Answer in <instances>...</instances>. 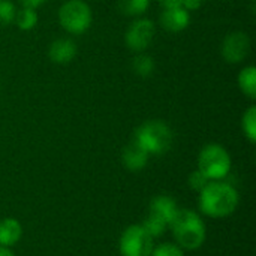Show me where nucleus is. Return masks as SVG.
Wrapping results in <instances>:
<instances>
[{
  "label": "nucleus",
  "instance_id": "obj_1",
  "mask_svg": "<svg viewBox=\"0 0 256 256\" xmlns=\"http://www.w3.org/2000/svg\"><path fill=\"white\" fill-rule=\"evenodd\" d=\"M238 201L240 196L237 189L222 180L208 182V184L200 192V210L206 216L214 219L232 214Z\"/></svg>",
  "mask_w": 256,
  "mask_h": 256
},
{
  "label": "nucleus",
  "instance_id": "obj_2",
  "mask_svg": "<svg viewBox=\"0 0 256 256\" xmlns=\"http://www.w3.org/2000/svg\"><path fill=\"white\" fill-rule=\"evenodd\" d=\"M176 243L183 250H195L200 249L207 236L206 224L202 219L192 210H178L176 218L170 225Z\"/></svg>",
  "mask_w": 256,
  "mask_h": 256
},
{
  "label": "nucleus",
  "instance_id": "obj_3",
  "mask_svg": "<svg viewBox=\"0 0 256 256\" xmlns=\"http://www.w3.org/2000/svg\"><path fill=\"white\" fill-rule=\"evenodd\" d=\"M134 141H136L148 154H164L172 144V132L166 123L148 120L135 130Z\"/></svg>",
  "mask_w": 256,
  "mask_h": 256
},
{
  "label": "nucleus",
  "instance_id": "obj_4",
  "mask_svg": "<svg viewBox=\"0 0 256 256\" xmlns=\"http://www.w3.org/2000/svg\"><path fill=\"white\" fill-rule=\"evenodd\" d=\"M231 156L220 144H207L198 156V170L210 180H222L231 171Z\"/></svg>",
  "mask_w": 256,
  "mask_h": 256
},
{
  "label": "nucleus",
  "instance_id": "obj_5",
  "mask_svg": "<svg viewBox=\"0 0 256 256\" xmlns=\"http://www.w3.org/2000/svg\"><path fill=\"white\" fill-rule=\"evenodd\" d=\"M92 8L84 0H68L58 9V22L70 34H82L92 26Z\"/></svg>",
  "mask_w": 256,
  "mask_h": 256
},
{
  "label": "nucleus",
  "instance_id": "obj_6",
  "mask_svg": "<svg viewBox=\"0 0 256 256\" xmlns=\"http://www.w3.org/2000/svg\"><path fill=\"white\" fill-rule=\"evenodd\" d=\"M153 240L142 225H132L120 237V254L122 256H150L154 248Z\"/></svg>",
  "mask_w": 256,
  "mask_h": 256
},
{
  "label": "nucleus",
  "instance_id": "obj_7",
  "mask_svg": "<svg viewBox=\"0 0 256 256\" xmlns=\"http://www.w3.org/2000/svg\"><path fill=\"white\" fill-rule=\"evenodd\" d=\"M154 34H156L154 22L148 18H138L128 27L124 40L129 50L135 52H144L152 45Z\"/></svg>",
  "mask_w": 256,
  "mask_h": 256
},
{
  "label": "nucleus",
  "instance_id": "obj_8",
  "mask_svg": "<svg viewBox=\"0 0 256 256\" xmlns=\"http://www.w3.org/2000/svg\"><path fill=\"white\" fill-rule=\"evenodd\" d=\"M249 51L250 38L244 32H231L225 36L222 42V56L231 64L242 63L249 56Z\"/></svg>",
  "mask_w": 256,
  "mask_h": 256
},
{
  "label": "nucleus",
  "instance_id": "obj_9",
  "mask_svg": "<svg viewBox=\"0 0 256 256\" xmlns=\"http://www.w3.org/2000/svg\"><path fill=\"white\" fill-rule=\"evenodd\" d=\"M160 26L170 33H178L188 28L190 22V14L182 6L164 8V12L159 16Z\"/></svg>",
  "mask_w": 256,
  "mask_h": 256
},
{
  "label": "nucleus",
  "instance_id": "obj_10",
  "mask_svg": "<svg viewBox=\"0 0 256 256\" xmlns=\"http://www.w3.org/2000/svg\"><path fill=\"white\" fill-rule=\"evenodd\" d=\"M78 52L76 44L69 38H58L52 40L48 46V57L52 63L68 64L70 63Z\"/></svg>",
  "mask_w": 256,
  "mask_h": 256
},
{
  "label": "nucleus",
  "instance_id": "obj_11",
  "mask_svg": "<svg viewBox=\"0 0 256 256\" xmlns=\"http://www.w3.org/2000/svg\"><path fill=\"white\" fill-rule=\"evenodd\" d=\"M178 210L180 208H178L177 202L171 196L159 195V196L152 200V202H150V213L148 214L159 218L160 220H164L170 226Z\"/></svg>",
  "mask_w": 256,
  "mask_h": 256
},
{
  "label": "nucleus",
  "instance_id": "obj_12",
  "mask_svg": "<svg viewBox=\"0 0 256 256\" xmlns=\"http://www.w3.org/2000/svg\"><path fill=\"white\" fill-rule=\"evenodd\" d=\"M148 156L150 154L136 141H130L123 150L122 160L129 171H141L142 168H146Z\"/></svg>",
  "mask_w": 256,
  "mask_h": 256
},
{
  "label": "nucleus",
  "instance_id": "obj_13",
  "mask_svg": "<svg viewBox=\"0 0 256 256\" xmlns=\"http://www.w3.org/2000/svg\"><path fill=\"white\" fill-rule=\"evenodd\" d=\"M21 236H22V228L16 219L6 218L0 220V246L10 248L20 242Z\"/></svg>",
  "mask_w": 256,
  "mask_h": 256
},
{
  "label": "nucleus",
  "instance_id": "obj_14",
  "mask_svg": "<svg viewBox=\"0 0 256 256\" xmlns=\"http://www.w3.org/2000/svg\"><path fill=\"white\" fill-rule=\"evenodd\" d=\"M238 87L244 96L256 99V68L246 66L238 74Z\"/></svg>",
  "mask_w": 256,
  "mask_h": 256
},
{
  "label": "nucleus",
  "instance_id": "obj_15",
  "mask_svg": "<svg viewBox=\"0 0 256 256\" xmlns=\"http://www.w3.org/2000/svg\"><path fill=\"white\" fill-rule=\"evenodd\" d=\"M154 68L156 64L153 57L146 52H138L132 60V70L141 78H148L150 75H153Z\"/></svg>",
  "mask_w": 256,
  "mask_h": 256
},
{
  "label": "nucleus",
  "instance_id": "obj_16",
  "mask_svg": "<svg viewBox=\"0 0 256 256\" xmlns=\"http://www.w3.org/2000/svg\"><path fill=\"white\" fill-rule=\"evenodd\" d=\"M117 6L128 16H140L148 9L150 0H117Z\"/></svg>",
  "mask_w": 256,
  "mask_h": 256
},
{
  "label": "nucleus",
  "instance_id": "obj_17",
  "mask_svg": "<svg viewBox=\"0 0 256 256\" xmlns=\"http://www.w3.org/2000/svg\"><path fill=\"white\" fill-rule=\"evenodd\" d=\"M38 20H39V16H38L36 9L22 8L21 10H16V16H15L16 26H18V28H21L24 32L34 28L38 24Z\"/></svg>",
  "mask_w": 256,
  "mask_h": 256
},
{
  "label": "nucleus",
  "instance_id": "obj_18",
  "mask_svg": "<svg viewBox=\"0 0 256 256\" xmlns=\"http://www.w3.org/2000/svg\"><path fill=\"white\" fill-rule=\"evenodd\" d=\"M242 128L243 132L246 135V138L250 142L256 141V106L252 105L248 108V111L243 114V120H242Z\"/></svg>",
  "mask_w": 256,
  "mask_h": 256
},
{
  "label": "nucleus",
  "instance_id": "obj_19",
  "mask_svg": "<svg viewBox=\"0 0 256 256\" xmlns=\"http://www.w3.org/2000/svg\"><path fill=\"white\" fill-rule=\"evenodd\" d=\"M142 226H144V230H146V231H147L153 238L162 237V236L166 232V230L170 228L164 220H160L159 218L152 216V214H148V218L144 220Z\"/></svg>",
  "mask_w": 256,
  "mask_h": 256
},
{
  "label": "nucleus",
  "instance_id": "obj_20",
  "mask_svg": "<svg viewBox=\"0 0 256 256\" xmlns=\"http://www.w3.org/2000/svg\"><path fill=\"white\" fill-rule=\"evenodd\" d=\"M16 8L10 0H0V26H9L15 21Z\"/></svg>",
  "mask_w": 256,
  "mask_h": 256
},
{
  "label": "nucleus",
  "instance_id": "obj_21",
  "mask_svg": "<svg viewBox=\"0 0 256 256\" xmlns=\"http://www.w3.org/2000/svg\"><path fill=\"white\" fill-rule=\"evenodd\" d=\"M150 256H184L183 249L177 243H160L156 248H153Z\"/></svg>",
  "mask_w": 256,
  "mask_h": 256
},
{
  "label": "nucleus",
  "instance_id": "obj_22",
  "mask_svg": "<svg viewBox=\"0 0 256 256\" xmlns=\"http://www.w3.org/2000/svg\"><path fill=\"white\" fill-rule=\"evenodd\" d=\"M208 178L200 171V170H195L194 172H190V176H189V186H190V189H194V190H196V192H201L207 184H208Z\"/></svg>",
  "mask_w": 256,
  "mask_h": 256
},
{
  "label": "nucleus",
  "instance_id": "obj_23",
  "mask_svg": "<svg viewBox=\"0 0 256 256\" xmlns=\"http://www.w3.org/2000/svg\"><path fill=\"white\" fill-rule=\"evenodd\" d=\"M206 0H182V8H184L186 10H196L204 4Z\"/></svg>",
  "mask_w": 256,
  "mask_h": 256
},
{
  "label": "nucleus",
  "instance_id": "obj_24",
  "mask_svg": "<svg viewBox=\"0 0 256 256\" xmlns=\"http://www.w3.org/2000/svg\"><path fill=\"white\" fill-rule=\"evenodd\" d=\"M46 0H20V3L22 4V8H28V9H38L40 8Z\"/></svg>",
  "mask_w": 256,
  "mask_h": 256
},
{
  "label": "nucleus",
  "instance_id": "obj_25",
  "mask_svg": "<svg viewBox=\"0 0 256 256\" xmlns=\"http://www.w3.org/2000/svg\"><path fill=\"white\" fill-rule=\"evenodd\" d=\"M159 4L164 8H174V6H182V0H158Z\"/></svg>",
  "mask_w": 256,
  "mask_h": 256
},
{
  "label": "nucleus",
  "instance_id": "obj_26",
  "mask_svg": "<svg viewBox=\"0 0 256 256\" xmlns=\"http://www.w3.org/2000/svg\"><path fill=\"white\" fill-rule=\"evenodd\" d=\"M0 256H15V255H14V252H12L9 248H6V246H0Z\"/></svg>",
  "mask_w": 256,
  "mask_h": 256
}]
</instances>
